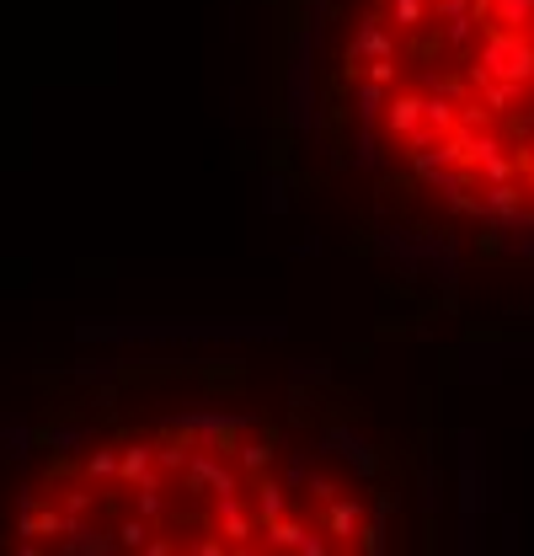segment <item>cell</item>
<instances>
[{
    "mask_svg": "<svg viewBox=\"0 0 534 556\" xmlns=\"http://www.w3.org/2000/svg\"><path fill=\"white\" fill-rule=\"evenodd\" d=\"M358 524H364V508H358V503L342 498V503L326 508V530H332V535H358Z\"/></svg>",
    "mask_w": 534,
    "mask_h": 556,
    "instance_id": "1",
    "label": "cell"
},
{
    "mask_svg": "<svg viewBox=\"0 0 534 556\" xmlns=\"http://www.w3.org/2000/svg\"><path fill=\"white\" fill-rule=\"evenodd\" d=\"M198 556H225V546H219V540H203V546H198Z\"/></svg>",
    "mask_w": 534,
    "mask_h": 556,
    "instance_id": "2",
    "label": "cell"
}]
</instances>
